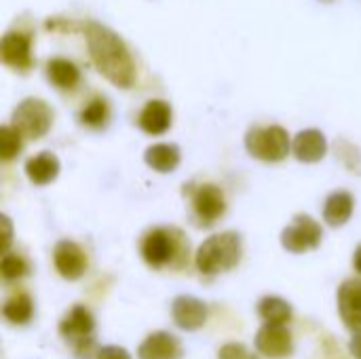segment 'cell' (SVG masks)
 Masks as SVG:
<instances>
[{
  "instance_id": "cell-12",
  "label": "cell",
  "mask_w": 361,
  "mask_h": 359,
  "mask_svg": "<svg viewBox=\"0 0 361 359\" xmlns=\"http://www.w3.org/2000/svg\"><path fill=\"white\" fill-rule=\"evenodd\" d=\"M184 347L178 336L169 332H152L137 347V359H182Z\"/></svg>"
},
{
  "instance_id": "cell-21",
  "label": "cell",
  "mask_w": 361,
  "mask_h": 359,
  "mask_svg": "<svg viewBox=\"0 0 361 359\" xmlns=\"http://www.w3.org/2000/svg\"><path fill=\"white\" fill-rule=\"evenodd\" d=\"M47 76H49V80H51L55 87H59V89H72V87H76L78 80H80L78 68H76L72 61L63 59V57H53V59H49V63H47Z\"/></svg>"
},
{
  "instance_id": "cell-16",
  "label": "cell",
  "mask_w": 361,
  "mask_h": 359,
  "mask_svg": "<svg viewBox=\"0 0 361 359\" xmlns=\"http://www.w3.org/2000/svg\"><path fill=\"white\" fill-rule=\"evenodd\" d=\"M137 125L142 131L150 135H161L171 127V106L163 99H152L144 106L137 116Z\"/></svg>"
},
{
  "instance_id": "cell-2",
  "label": "cell",
  "mask_w": 361,
  "mask_h": 359,
  "mask_svg": "<svg viewBox=\"0 0 361 359\" xmlns=\"http://www.w3.org/2000/svg\"><path fill=\"white\" fill-rule=\"evenodd\" d=\"M241 254H243L241 237L233 231H226V233L212 235L209 239H205L199 245L195 264H197L199 273L214 277V275L235 269L241 260Z\"/></svg>"
},
{
  "instance_id": "cell-27",
  "label": "cell",
  "mask_w": 361,
  "mask_h": 359,
  "mask_svg": "<svg viewBox=\"0 0 361 359\" xmlns=\"http://www.w3.org/2000/svg\"><path fill=\"white\" fill-rule=\"evenodd\" d=\"M95 359H131V355L118 345H106V347H99Z\"/></svg>"
},
{
  "instance_id": "cell-23",
  "label": "cell",
  "mask_w": 361,
  "mask_h": 359,
  "mask_svg": "<svg viewBox=\"0 0 361 359\" xmlns=\"http://www.w3.org/2000/svg\"><path fill=\"white\" fill-rule=\"evenodd\" d=\"M108 118H110V108L106 104V99L97 97V99H91L82 110H80V123L91 127V129H102L108 125Z\"/></svg>"
},
{
  "instance_id": "cell-3",
  "label": "cell",
  "mask_w": 361,
  "mask_h": 359,
  "mask_svg": "<svg viewBox=\"0 0 361 359\" xmlns=\"http://www.w3.org/2000/svg\"><path fill=\"white\" fill-rule=\"evenodd\" d=\"M59 336L72 347L76 359H95L99 351L95 343V320L82 305H74L59 322Z\"/></svg>"
},
{
  "instance_id": "cell-29",
  "label": "cell",
  "mask_w": 361,
  "mask_h": 359,
  "mask_svg": "<svg viewBox=\"0 0 361 359\" xmlns=\"http://www.w3.org/2000/svg\"><path fill=\"white\" fill-rule=\"evenodd\" d=\"M349 349H351V355L355 359H361V330L353 332V339L349 343Z\"/></svg>"
},
{
  "instance_id": "cell-24",
  "label": "cell",
  "mask_w": 361,
  "mask_h": 359,
  "mask_svg": "<svg viewBox=\"0 0 361 359\" xmlns=\"http://www.w3.org/2000/svg\"><path fill=\"white\" fill-rule=\"evenodd\" d=\"M0 275L6 284L17 281L27 275V262L19 254L6 252V254H2V260H0Z\"/></svg>"
},
{
  "instance_id": "cell-14",
  "label": "cell",
  "mask_w": 361,
  "mask_h": 359,
  "mask_svg": "<svg viewBox=\"0 0 361 359\" xmlns=\"http://www.w3.org/2000/svg\"><path fill=\"white\" fill-rule=\"evenodd\" d=\"M338 315L351 330H361V279H347L338 288Z\"/></svg>"
},
{
  "instance_id": "cell-19",
  "label": "cell",
  "mask_w": 361,
  "mask_h": 359,
  "mask_svg": "<svg viewBox=\"0 0 361 359\" xmlns=\"http://www.w3.org/2000/svg\"><path fill=\"white\" fill-rule=\"evenodd\" d=\"M146 165L159 174H169L180 163V148L176 144H152L146 148Z\"/></svg>"
},
{
  "instance_id": "cell-28",
  "label": "cell",
  "mask_w": 361,
  "mask_h": 359,
  "mask_svg": "<svg viewBox=\"0 0 361 359\" xmlns=\"http://www.w3.org/2000/svg\"><path fill=\"white\" fill-rule=\"evenodd\" d=\"M2 229H4V239H2V254H6V252H8V248H11V235H13V231H11V220H8L6 216H2Z\"/></svg>"
},
{
  "instance_id": "cell-8",
  "label": "cell",
  "mask_w": 361,
  "mask_h": 359,
  "mask_svg": "<svg viewBox=\"0 0 361 359\" xmlns=\"http://www.w3.org/2000/svg\"><path fill=\"white\" fill-rule=\"evenodd\" d=\"M254 347L262 358L286 359L294 351V341L283 324H264L256 332Z\"/></svg>"
},
{
  "instance_id": "cell-1",
  "label": "cell",
  "mask_w": 361,
  "mask_h": 359,
  "mask_svg": "<svg viewBox=\"0 0 361 359\" xmlns=\"http://www.w3.org/2000/svg\"><path fill=\"white\" fill-rule=\"evenodd\" d=\"M85 34H87L91 59L97 66V70L112 85L123 87V89L131 87L135 80V63H133L129 49L118 38V34H114L110 28L95 23V21H89L85 25Z\"/></svg>"
},
{
  "instance_id": "cell-13",
  "label": "cell",
  "mask_w": 361,
  "mask_h": 359,
  "mask_svg": "<svg viewBox=\"0 0 361 359\" xmlns=\"http://www.w3.org/2000/svg\"><path fill=\"white\" fill-rule=\"evenodd\" d=\"M171 317L178 328L195 332L207 322V305L195 296H178L171 305Z\"/></svg>"
},
{
  "instance_id": "cell-25",
  "label": "cell",
  "mask_w": 361,
  "mask_h": 359,
  "mask_svg": "<svg viewBox=\"0 0 361 359\" xmlns=\"http://www.w3.org/2000/svg\"><path fill=\"white\" fill-rule=\"evenodd\" d=\"M21 133L13 127V125H4L0 129V154L2 161H11L19 154L21 150Z\"/></svg>"
},
{
  "instance_id": "cell-30",
  "label": "cell",
  "mask_w": 361,
  "mask_h": 359,
  "mask_svg": "<svg viewBox=\"0 0 361 359\" xmlns=\"http://www.w3.org/2000/svg\"><path fill=\"white\" fill-rule=\"evenodd\" d=\"M353 267H355V271L361 275V245L355 250V254H353Z\"/></svg>"
},
{
  "instance_id": "cell-22",
  "label": "cell",
  "mask_w": 361,
  "mask_h": 359,
  "mask_svg": "<svg viewBox=\"0 0 361 359\" xmlns=\"http://www.w3.org/2000/svg\"><path fill=\"white\" fill-rule=\"evenodd\" d=\"M258 315L264 324H288L292 320V305L281 296H264L258 303Z\"/></svg>"
},
{
  "instance_id": "cell-10",
  "label": "cell",
  "mask_w": 361,
  "mask_h": 359,
  "mask_svg": "<svg viewBox=\"0 0 361 359\" xmlns=\"http://www.w3.org/2000/svg\"><path fill=\"white\" fill-rule=\"evenodd\" d=\"M192 209L197 220L203 226H212L216 224V220H220L226 212V201H224V193L214 186V184H203L195 190L192 195Z\"/></svg>"
},
{
  "instance_id": "cell-11",
  "label": "cell",
  "mask_w": 361,
  "mask_h": 359,
  "mask_svg": "<svg viewBox=\"0 0 361 359\" xmlns=\"http://www.w3.org/2000/svg\"><path fill=\"white\" fill-rule=\"evenodd\" d=\"M0 57L4 66L17 70V72H27L34 63L32 59V42L27 34L23 32H6L0 42Z\"/></svg>"
},
{
  "instance_id": "cell-31",
  "label": "cell",
  "mask_w": 361,
  "mask_h": 359,
  "mask_svg": "<svg viewBox=\"0 0 361 359\" xmlns=\"http://www.w3.org/2000/svg\"><path fill=\"white\" fill-rule=\"evenodd\" d=\"M322 2H334V0H322Z\"/></svg>"
},
{
  "instance_id": "cell-9",
  "label": "cell",
  "mask_w": 361,
  "mask_h": 359,
  "mask_svg": "<svg viewBox=\"0 0 361 359\" xmlns=\"http://www.w3.org/2000/svg\"><path fill=\"white\" fill-rule=\"evenodd\" d=\"M53 264L57 269V273L68 279V281H76L80 279L85 273H87V267H89V260H87V254L85 250L74 243V241H59L53 250Z\"/></svg>"
},
{
  "instance_id": "cell-18",
  "label": "cell",
  "mask_w": 361,
  "mask_h": 359,
  "mask_svg": "<svg viewBox=\"0 0 361 359\" xmlns=\"http://www.w3.org/2000/svg\"><path fill=\"white\" fill-rule=\"evenodd\" d=\"M353 207H355V201L351 197V193L347 190H336L332 193L328 199H326V205H324V220L338 229L343 224L349 222L351 214H353Z\"/></svg>"
},
{
  "instance_id": "cell-5",
  "label": "cell",
  "mask_w": 361,
  "mask_h": 359,
  "mask_svg": "<svg viewBox=\"0 0 361 359\" xmlns=\"http://www.w3.org/2000/svg\"><path fill=\"white\" fill-rule=\"evenodd\" d=\"M182 235L173 229H152L142 239V258L152 269H163L180 254Z\"/></svg>"
},
{
  "instance_id": "cell-6",
  "label": "cell",
  "mask_w": 361,
  "mask_h": 359,
  "mask_svg": "<svg viewBox=\"0 0 361 359\" xmlns=\"http://www.w3.org/2000/svg\"><path fill=\"white\" fill-rule=\"evenodd\" d=\"M53 123V110L47 102L27 97L13 112V127L27 140H40Z\"/></svg>"
},
{
  "instance_id": "cell-20",
  "label": "cell",
  "mask_w": 361,
  "mask_h": 359,
  "mask_svg": "<svg viewBox=\"0 0 361 359\" xmlns=\"http://www.w3.org/2000/svg\"><path fill=\"white\" fill-rule=\"evenodd\" d=\"M2 315L8 324L13 326H25L32 322L34 317V303L30 298V294L25 292H19V294H13L4 307H2Z\"/></svg>"
},
{
  "instance_id": "cell-4",
  "label": "cell",
  "mask_w": 361,
  "mask_h": 359,
  "mask_svg": "<svg viewBox=\"0 0 361 359\" xmlns=\"http://www.w3.org/2000/svg\"><path fill=\"white\" fill-rule=\"evenodd\" d=\"M245 148L254 159L267 163H279L290 154L292 142L288 131L279 125L252 127L245 135Z\"/></svg>"
},
{
  "instance_id": "cell-26",
  "label": "cell",
  "mask_w": 361,
  "mask_h": 359,
  "mask_svg": "<svg viewBox=\"0 0 361 359\" xmlns=\"http://www.w3.org/2000/svg\"><path fill=\"white\" fill-rule=\"evenodd\" d=\"M218 359H258L256 355H252L245 345L241 343H226L220 351H218Z\"/></svg>"
},
{
  "instance_id": "cell-17",
  "label": "cell",
  "mask_w": 361,
  "mask_h": 359,
  "mask_svg": "<svg viewBox=\"0 0 361 359\" xmlns=\"http://www.w3.org/2000/svg\"><path fill=\"white\" fill-rule=\"evenodd\" d=\"M57 174H59V161L53 152H40L25 163V176L36 186L51 184L57 178Z\"/></svg>"
},
{
  "instance_id": "cell-15",
  "label": "cell",
  "mask_w": 361,
  "mask_h": 359,
  "mask_svg": "<svg viewBox=\"0 0 361 359\" xmlns=\"http://www.w3.org/2000/svg\"><path fill=\"white\" fill-rule=\"evenodd\" d=\"M292 152L302 163H317L328 152L326 135L319 129H305L292 142Z\"/></svg>"
},
{
  "instance_id": "cell-7",
  "label": "cell",
  "mask_w": 361,
  "mask_h": 359,
  "mask_svg": "<svg viewBox=\"0 0 361 359\" xmlns=\"http://www.w3.org/2000/svg\"><path fill=\"white\" fill-rule=\"evenodd\" d=\"M322 226L307 214L294 216L292 224L281 233V245L292 254H305L322 243Z\"/></svg>"
}]
</instances>
